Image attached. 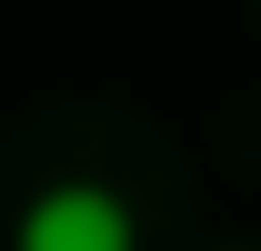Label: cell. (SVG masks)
<instances>
[{"instance_id":"obj_1","label":"cell","mask_w":261,"mask_h":251,"mask_svg":"<svg viewBox=\"0 0 261 251\" xmlns=\"http://www.w3.org/2000/svg\"><path fill=\"white\" fill-rule=\"evenodd\" d=\"M10 251H141V231H130V201L111 181H50L20 201Z\"/></svg>"}]
</instances>
